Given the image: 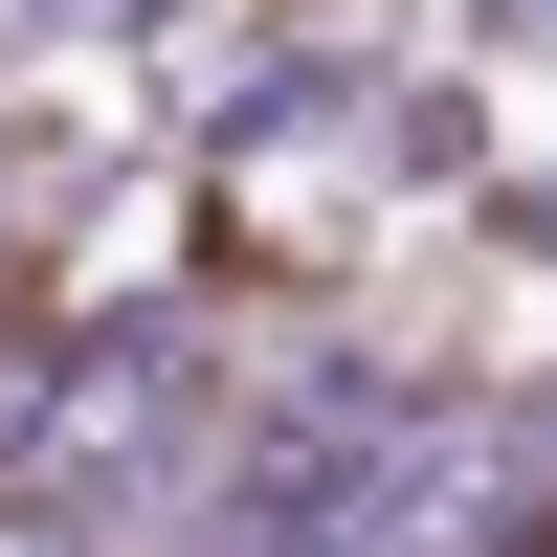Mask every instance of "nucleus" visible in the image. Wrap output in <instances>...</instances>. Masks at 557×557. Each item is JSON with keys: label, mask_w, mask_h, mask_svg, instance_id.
I'll return each mask as SVG.
<instances>
[{"label": "nucleus", "mask_w": 557, "mask_h": 557, "mask_svg": "<svg viewBox=\"0 0 557 557\" xmlns=\"http://www.w3.org/2000/svg\"><path fill=\"white\" fill-rule=\"evenodd\" d=\"M157 424H178L157 335H0V491H23V513L112 491V469H134Z\"/></svg>", "instance_id": "nucleus-1"}, {"label": "nucleus", "mask_w": 557, "mask_h": 557, "mask_svg": "<svg viewBox=\"0 0 557 557\" xmlns=\"http://www.w3.org/2000/svg\"><path fill=\"white\" fill-rule=\"evenodd\" d=\"M446 557H557V491H513V513H491V535H446Z\"/></svg>", "instance_id": "nucleus-2"}]
</instances>
